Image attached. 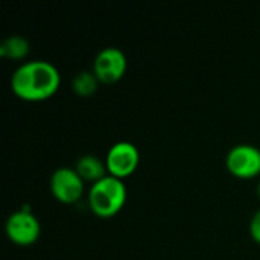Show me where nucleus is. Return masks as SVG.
Wrapping results in <instances>:
<instances>
[{
  "mask_svg": "<svg viewBox=\"0 0 260 260\" xmlns=\"http://www.w3.org/2000/svg\"><path fill=\"white\" fill-rule=\"evenodd\" d=\"M128 69L126 55L119 47H105L98 52L93 61L91 72L96 75L101 84L113 85L119 82Z\"/></svg>",
  "mask_w": 260,
  "mask_h": 260,
  "instance_id": "4",
  "label": "nucleus"
},
{
  "mask_svg": "<svg viewBox=\"0 0 260 260\" xmlns=\"http://www.w3.org/2000/svg\"><path fill=\"white\" fill-rule=\"evenodd\" d=\"M99 85H101V82H99V79L96 78V75L91 70L79 72L72 79V90L79 98L93 96L98 91Z\"/></svg>",
  "mask_w": 260,
  "mask_h": 260,
  "instance_id": "10",
  "label": "nucleus"
},
{
  "mask_svg": "<svg viewBox=\"0 0 260 260\" xmlns=\"http://www.w3.org/2000/svg\"><path fill=\"white\" fill-rule=\"evenodd\" d=\"M5 233L14 245L30 247L40 239L41 225L32 210L23 207L8 216L5 224Z\"/></svg>",
  "mask_w": 260,
  "mask_h": 260,
  "instance_id": "3",
  "label": "nucleus"
},
{
  "mask_svg": "<svg viewBox=\"0 0 260 260\" xmlns=\"http://www.w3.org/2000/svg\"><path fill=\"white\" fill-rule=\"evenodd\" d=\"M104 160L108 175L125 180L137 171L140 163V152L131 142H117L110 146Z\"/></svg>",
  "mask_w": 260,
  "mask_h": 260,
  "instance_id": "6",
  "label": "nucleus"
},
{
  "mask_svg": "<svg viewBox=\"0 0 260 260\" xmlns=\"http://www.w3.org/2000/svg\"><path fill=\"white\" fill-rule=\"evenodd\" d=\"M30 44L21 35H11L0 43V56L9 61H21L29 55Z\"/></svg>",
  "mask_w": 260,
  "mask_h": 260,
  "instance_id": "9",
  "label": "nucleus"
},
{
  "mask_svg": "<svg viewBox=\"0 0 260 260\" xmlns=\"http://www.w3.org/2000/svg\"><path fill=\"white\" fill-rule=\"evenodd\" d=\"M50 192L61 204L78 203L85 192V181L79 177L75 168H58L50 175Z\"/></svg>",
  "mask_w": 260,
  "mask_h": 260,
  "instance_id": "7",
  "label": "nucleus"
},
{
  "mask_svg": "<svg viewBox=\"0 0 260 260\" xmlns=\"http://www.w3.org/2000/svg\"><path fill=\"white\" fill-rule=\"evenodd\" d=\"M227 171L239 180H253L260 175V149L254 145L233 146L225 157Z\"/></svg>",
  "mask_w": 260,
  "mask_h": 260,
  "instance_id": "5",
  "label": "nucleus"
},
{
  "mask_svg": "<svg viewBox=\"0 0 260 260\" xmlns=\"http://www.w3.org/2000/svg\"><path fill=\"white\" fill-rule=\"evenodd\" d=\"M75 171L79 174V177L85 183H90V186L108 175L105 160H101L99 157L91 155V154L79 157L75 165Z\"/></svg>",
  "mask_w": 260,
  "mask_h": 260,
  "instance_id": "8",
  "label": "nucleus"
},
{
  "mask_svg": "<svg viewBox=\"0 0 260 260\" xmlns=\"http://www.w3.org/2000/svg\"><path fill=\"white\" fill-rule=\"evenodd\" d=\"M248 230H250L251 239H253L256 244H259L260 245V210H257V212L253 215V218H251V221H250Z\"/></svg>",
  "mask_w": 260,
  "mask_h": 260,
  "instance_id": "11",
  "label": "nucleus"
},
{
  "mask_svg": "<svg viewBox=\"0 0 260 260\" xmlns=\"http://www.w3.org/2000/svg\"><path fill=\"white\" fill-rule=\"evenodd\" d=\"M128 190L123 180L107 175L105 178L96 181L90 186L87 193L88 207L98 218H113L116 216L126 203Z\"/></svg>",
  "mask_w": 260,
  "mask_h": 260,
  "instance_id": "2",
  "label": "nucleus"
},
{
  "mask_svg": "<svg viewBox=\"0 0 260 260\" xmlns=\"http://www.w3.org/2000/svg\"><path fill=\"white\" fill-rule=\"evenodd\" d=\"M256 193H257V197H259V200H260V181H259V184H257V187H256Z\"/></svg>",
  "mask_w": 260,
  "mask_h": 260,
  "instance_id": "12",
  "label": "nucleus"
},
{
  "mask_svg": "<svg viewBox=\"0 0 260 260\" xmlns=\"http://www.w3.org/2000/svg\"><path fill=\"white\" fill-rule=\"evenodd\" d=\"M61 85V73L55 64L44 59L21 62L11 76L12 93L26 102L50 99Z\"/></svg>",
  "mask_w": 260,
  "mask_h": 260,
  "instance_id": "1",
  "label": "nucleus"
}]
</instances>
